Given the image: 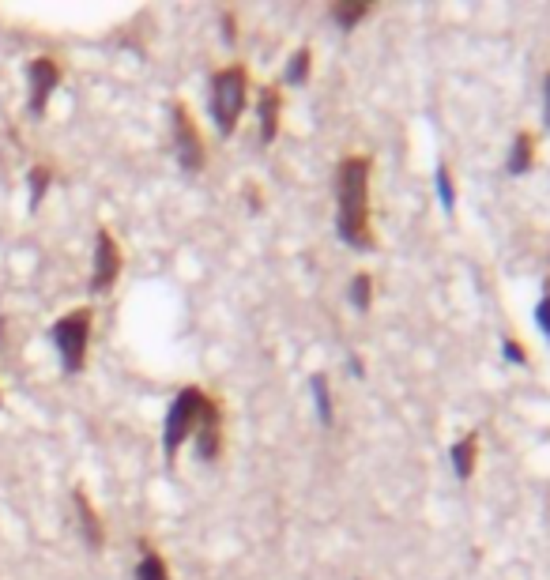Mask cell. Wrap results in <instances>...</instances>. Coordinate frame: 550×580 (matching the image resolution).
<instances>
[{
	"instance_id": "cell-1",
	"label": "cell",
	"mask_w": 550,
	"mask_h": 580,
	"mask_svg": "<svg viewBox=\"0 0 550 580\" xmlns=\"http://www.w3.org/2000/svg\"><path fill=\"white\" fill-rule=\"evenodd\" d=\"M370 155H347L335 170V230L354 249H374V227H370Z\"/></svg>"
},
{
	"instance_id": "cell-2",
	"label": "cell",
	"mask_w": 550,
	"mask_h": 580,
	"mask_svg": "<svg viewBox=\"0 0 550 580\" xmlns=\"http://www.w3.org/2000/svg\"><path fill=\"white\" fill-rule=\"evenodd\" d=\"M211 117L219 125V136H234L241 113L249 102V72L246 65H227L211 76Z\"/></svg>"
},
{
	"instance_id": "cell-3",
	"label": "cell",
	"mask_w": 550,
	"mask_h": 580,
	"mask_svg": "<svg viewBox=\"0 0 550 580\" xmlns=\"http://www.w3.org/2000/svg\"><path fill=\"white\" fill-rule=\"evenodd\" d=\"M207 404V392L189 385V388H181L174 395V404L166 411V426H163V456H166V464L177 460V452L181 445H185L193 434H196V422H200V411Z\"/></svg>"
},
{
	"instance_id": "cell-4",
	"label": "cell",
	"mask_w": 550,
	"mask_h": 580,
	"mask_svg": "<svg viewBox=\"0 0 550 580\" xmlns=\"http://www.w3.org/2000/svg\"><path fill=\"white\" fill-rule=\"evenodd\" d=\"M90 310H72L65 313L57 324H53V343H57V354H60V365L65 374H79L87 365V347H90Z\"/></svg>"
},
{
	"instance_id": "cell-5",
	"label": "cell",
	"mask_w": 550,
	"mask_h": 580,
	"mask_svg": "<svg viewBox=\"0 0 550 580\" xmlns=\"http://www.w3.org/2000/svg\"><path fill=\"white\" fill-rule=\"evenodd\" d=\"M174 143H177V163L185 174H200L207 163V151H204V136L200 125L185 102H174Z\"/></svg>"
},
{
	"instance_id": "cell-6",
	"label": "cell",
	"mask_w": 550,
	"mask_h": 580,
	"mask_svg": "<svg viewBox=\"0 0 550 580\" xmlns=\"http://www.w3.org/2000/svg\"><path fill=\"white\" fill-rule=\"evenodd\" d=\"M26 79H30V113H46L65 72H60L53 57H35V60H26Z\"/></svg>"
},
{
	"instance_id": "cell-7",
	"label": "cell",
	"mask_w": 550,
	"mask_h": 580,
	"mask_svg": "<svg viewBox=\"0 0 550 580\" xmlns=\"http://www.w3.org/2000/svg\"><path fill=\"white\" fill-rule=\"evenodd\" d=\"M121 268H125V257H121L113 234H110V230H99V237H95V271H90V290L106 294V290L117 283Z\"/></svg>"
},
{
	"instance_id": "cell-8",
	"label": "cell",
	"mask_w": 550,
	"mask_h": 580,
	"mask_svg": "<svg viewBox=\"0 0 550 580\" xmlns=\"http://www.w3.org/2000/svg\"><path fill=\"white\" fill-rule=\"evenodd\" d=\"M193 441H196V456L204 464L219 460V452H223V407H219V400H211V395H207V404L200 411Z\"/></svg>"
},
{
	"instance_id": "cell-9",
	"label": "cell",
	"mask_w": 550,
	"mask_h": 580,
	"mask_svg": "<svg viewBox=\"0 0 550 580\" xmlns=\"http://www.w3.org/2000/svg\"><path fill=\"white\" fill-rule=\"evenodd\" d=\"M280 113H283V95L275 87H264L260 90V102H257L260 143H275V136H280Z\"/></svg>"
},
{
	"instance_id": "cell-10",
	"label": "cell",
	"mask_w": 550,
	"mask_h": 580,
	"mask_svg": "<svg viewBox=\"0 0 550 580\" xmlns=\"http://www.w3.org/2000/svg\"><path fill=\"white\" fill-rule=\"evenodd\" d=\"M72 501H76V512H79V532H83L87 546H90V551H102V543H106V528H102V521H99L95 505L87 501V494H83V490H72Z\"/></svg>"
},
{
	"instance_id": "cell-11",
	"label": "cell",
	"mask_w": 550,
	"mask_h": 580,
	"mask_svg": "<svg viewBox=\"0 0 550 580\" xmlns=\"http://www.w3.org/2000/svg\"><path fill=\"white\" fill-rule=\"evenodd\" d=\"M535 166V140H532V132H516V140H513V151H509V174H528Z\"/></svg>"
},
{
	"instance_id": "cell-12",
	"label": "cell",
	"mask_w": 550,
	"mask_h": 580,
	"mask_svg": "<svg viewBox=\"0 0 550 580\" xmlns=\"http://www.w3.org/2000/svg\"><path fill=\"white\" fill-rule=\"evenodd\" d=\"M475 456H479V438L468 434L452 445V468H456V479H471L475 471Z\"/></svg>"
},
{
	"instance_id": "cell-13",
	"label": "cell",
	"mask_w": 550,
	"mask_h": 580,
	"mask_svg": "<svg viewBox=\"0 0 550 580\" xmlns=\"http://www.w3.org/2000/svg\"><path fill=\"white\" fill-rule=\"evenodd\" d=\"M140 565H136V580H170V565L159 551H151L147 543H140Z\"/></svg>"
},
{
	"instance_id": "cell-14",
	"label": "cell",
	"mask_w": 550,
	"mask_h": 580,
	"mask_svg": "<svg viewBox=\"0 0 550 580\" xmlns=\"http://www.w3.org/2000/svg\"><path fill=\"white\" fill-rule=\"evenodd\" d=\"M370 0H344V5H332V19L335 23H340L344 30H354L365 16H370Z\"/></svg>"
},
{
	"instance_id": "cell-15",
	"label": "cell",
	"mask_w": 550,
	"mask_h": 580,
	"mask_svg": "<svg viewBox=\"0 0 550 580\" xmlns=\"http://www.w3.org/2000/svg\"><path fill=\"white\" fill-rule=\"evenodd\" d=\"M313 404H317V415H321V422L324 426H332L335 422V411H332V392H328V377L324 374H313Z\"/></svg>"
},
{
	"instance_id": "cell-16",
	"label": "cell",
	"mask_w": 550,
	"mask_h": 580,
	"mask_svg": "<svg viewBox=\"0 0 550 580\" xmlns=\"http://www.w3.org/2000/svg\"><path fill=\"white\" fill-rule=\"evenodd\" d=\"M370 301H374V279H370V271H358V276L351 279V305L358 313H365Z\"/></svg>"
},
{
	"instance_id": "cell-17",
	"label": "cell",
	"mask_w": 550,
	"mask_h": 580,
	"mask_svg": "<svg viewBox=\"0 0 550 580\" xmlns=\"http://www.w3.org/2000/svg\"><path fill=\"white\" fill-rule=\"evenodd\" d=\"M310 65H313V53L301 46V49L287 60V83H291V87H301L305 79H310Z\"/></svg>"
},
{
	"instance_id": "cell-18",
	"label": "cell",
	"mask_w": 550,
	"mask_h": 580,
	"mask_svg": "<svg viewBox=\"0 0 550 580\" xmlns=\"http://www.w3.org/2000/svg\"><path fill=\"white\" fill-rule=\"evenodd\" d=\"M26 181H30V211H35V207L46 200V189H49V181H53V170H49V166H35Z\"/></svg>"
},
{
	"instance_id": "cell-19",
	"label": "cell",
	"mask_w": 550,
	"mask_h": 580,
	"mask_svg": "<svg viewBox=\"0 0 550 580\" xmlns=\"http://www.w3.org/2000/svg\"><path fill=\"white\" fill-rule=\"evenodd\" d=\"M438 196H441L445 211H452V207H456V193H452V177H449V170H445V166L438 170Z\"/></svg>"
},
{
	"instance_id": "cell-20",
	"label": "cell",
	"mask_w": 550,
	"mask_h": 580,
	"mask_svg": "<svg viewBox=\"0 0 550 580\" xmlns=\"http://www.w3.org/2000/svg\"><path fill=\"white\" fill-rule=\"evenodd\" d=\"M502 354L513 362V365H524L528 362V354H524V347L516 343V340H502Z\"/></svg>"
},
{
	"instance_id": "cell-21",
	"label": "cell",
	"mask_w": 550,
	"mask_h": 580,
	"mask_svg": "<svg viewBox=\"0 0 550 580\" xmlns=\"http://www.w3.org/2000/svg\"><path fill=\"white\" fill-rule=\"evenodd\" d=\"M535 321H539V328L546 332V340H550V294L539 301V310H535Z\"/></svg>"
},
{
	"instance_id": "cell-22",
	"label": "cell",
	"mask_w": 550,
	"mask_h": 580,
	"mask_svg": "<svg viewBox=\"0 0 550 580\" xmlns=\"http://www.w3.org/2000/svg\"><path fill=\"white\" fill-rule=\"evenodd\" d=\"M223 30H227V35H223L227 42H234V38H238V35H234V16H223Z\"/></svg>"
},
{
	"instance_id": "cell-23",
	"label": "cell",
	"mask_w": 550,
	"mask_h": 580,
	"mask_svg": "<svg viewBox=\"0 0 550 580\" xmlns=\"http://www.w3.org/2000/svg\"><path fill=\"white\" fill-rule=\"evenodd\" d=\"M546 117H550V76H546Z\"/></svg>"
}]
</instances>
